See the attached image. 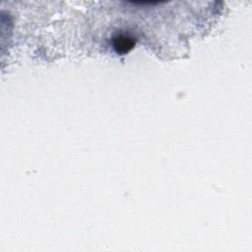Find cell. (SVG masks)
Returning <instances> with one entry per match:
<instances>
[{"label":"cell","instance_id":"cell-1","mask_svg":"<svg viewBox=\"0 0 252 252\" xmlns=\"http://www.w3.org/2000/svg\"><path fill=\"white\" fill-rule=\"evenodd\" d=\"M135 42H136V39L132 35L125 34V33L117 34L112 38L113 47L115 48L116 52L121 54L129 52L134 47Z\"/></svg>","mask_w":252,"mask_h":252}]
</instances>
